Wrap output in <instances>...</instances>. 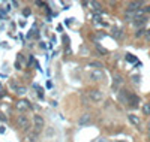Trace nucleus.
Returning <instances> with one entry per match:
<instances>
[{
    "label": "nucleus",
    "instance_id": "nucleus-1",
    "mask_svg": "<svg viewBox=\"0 0 150 142\" xmlns=\"http://www.w3.org/2000/svg\"><path fill=\"white\" fill-rule=\"evenodd\" d=\"M17 124H18V127L21 129L23 132H29V129H30V126H32L30 120H29V118H27L24 114H21L20 117H18V120H17Z\"/></svg>",
    "mask_w": 150,
    "mask_h": 142
},
{
    "label": "nucleus",
    "instance_id": "nucleus-2",
    "mask_svg": "<svg viewBox=\"0 0 150 142\" xmlns=\"http://www.w3.org/2000/svg\"><path fill=\"white\" fill-rule=\"evenodd\" d=\"M89 99L93 102V103H99L104 100V93L98 88H93V90H89Z\"/></svg>",
    "mask_w": 150,
    "mask_h": 142
},
{
    "label": "nucleus",
    "instance_id": "nucleus-3",
    "mask_svg": "<svg viewBox=\"0 0 150 142\" xmlns=\"http://www.w3.org/2000/svg\"><path fill=\"white\" fill-rule=\"evenodd\" d=\"M33 127L36 132H41L45 127V120L42 118V115H35L33 117Z\"/></svg>",
    "mask_w": 150,
    "mask_h": 142
},
{
    "label": "nucleus",
    "instance_id": "nucleus-4",
    "mask_svg": "<svg viewBox=\"0 0 150 142\" xmlns=\"http://www.w3.org/2000/svg\"><path fill=\"white\" fill-rule=\"evenodd\" d=\"M128 97H129V91L126 88H122L117 91V100L123 103V105H128Z\"/></svg>",
    "mask_w": 150,
    "mask_h": 142
},
{
    "label": "nucleus",
    "instance_id": "nucleus-5",
    "mask_svg": "<svg viewBox=\"0 0 150 142\" xmlns=\"http://www.w3.org/2000/svg\"><path fill=\"white\" fill-rule=\"evenodd\" d=\"M138 103H140V97L137 96L135 93H129V97H128V105L131 108H138Z\"/></svg>",
    "mask_w": 150,
    "mask_h": 142
},
{
    "label": "nucleus",
    "instance_id": "nucleus-6",
    "mask_svg": "<svg viewBox=\"0 0 150 142\" xmlns=\"http://www.w3.org/2000/svg\"><path fill=\"white\" fill-rule=\"evenodd\" d=\"M147 21H149V18H147V15H144L141 18H135L132 21V25H134V27H137V29H144V25H146Z\"/></svg>",
    "mask_w": 150,
    "mask_h": 142
},
{
    "label": "nucleus",
    "instance_id": "nucleus-7",
    "mask_svg": "<svg viewBox=\"0 0 150 142\" xmlns=\"http://www.w3.org/2000/svg\"><path fill=\"white\" fill-rule=\"evenodd\" d=\"M122 84H123V76L119 75V73H116L114 76H112V90H114V91H117L119 87H120Z\"/></svg>",
    "mask_w": 150,
    "mask_h": 142
},
{
    "label": "nucleus",
    "instance_id": "nucleus-8",
    "mask_svg": "<svg viewBox=\"0 0 150 142\" xmlns=\"http://www.w3.org/2000/svg\"><path fill=\"white\" fill-rule=\"evenodd\" d=\"M143 6H144V2H129L126 9H129L132 12H137L138 9H143Z\"/></svg>",
    "mask_w": 150,
    "mask_h": 142
},
{
    "label": "nucleus",
    "instance_id": "nucleus-9",
    "mask_svg": "<svg viewBox=\"0 0 150 142\" xmlns=\"http://www.w3.org/2000/svg\"><path fill=\"white\" fill-rule=\"evenodd\" d=\"M90 120H92V115H90L89 112H86V114H83L81 117L78 118V124H80V126H86V124L90 123Z\"/></svg>",
    "mask_w": 150,
    "mask_h": 142
},
{
    "label": "nucleus",
    "instance_id": "nucleus-10",
    "mask_svg": "<svg viewBox=\"0 0 150 142\" xmlns=\"http://www.w3.org/2000/svg\"><path fill=\"white\" fill-rule=\"evenodd\" d=\"M123 20L128 21V22H132V21L135 20V12H132V11H129V9H125V12H123Z\"/></svg>",
    "mask_w": 150,
    "mask_h": 142
},
{
    "label": "nucleus",
    "instance_id": "nucleus-11",
    "mask_svg": "<svg viewBox=\"0 0 150 142\" xmlns=\"http://www.w3.org/2000/svg\"><path fill=\"white\" fill-rule=\"evenodd\" d=\"M90 78H92V81H101L104 78V73H102V70H93L90 73Z\"/></svg>",
    "mask_w": 150,
    "mask_h": 142
},
{
    "label": "nucleus",
    "instance_id": "nucleus-12",
    "mask_svg": "<svg viewBox=\"0 0 150 142\" xmlns=\"http://www.w3.org/2000/svg\"><path fill=\"white\" fill-rule=\"evenodd\" d=\"M128 120H129V123H132L134 126L140 127V123H141V121H140V118L137 117L135 114H129V115H128Z\"/></svg>",
    "mask_w": 150,
    "mask_h": 142
},
{
    "label": "nucleus",
    "instance_id": "nucleus-13",
    "mask_svg": "<svg viewBox=\"0 0 150 142\" xmlns=\"http://www.w3.org/2000/svg\"><path fill=\"white\" fill-rule=\"evenodd\" d=\"M38 136H39V132H30V133H27V142H38Z\"/></svg>",
    "mask_w": 150,
    "mask_h": 142
},
{
    "label": "nucleus",
    "instance_id": "nucleus-14",
    "mask_svg": "<svg viewBox=\"0 0 150 142\" xmlns=\"http://www.w3.org/2000/svg\"><path fill=\"white\" fill-rule=\"evenodd\" d=\"M89 67H95V69H98V70H101V69L104 67V64H102L101 61H90V63H89Z\"/></svg>",
    "mask_w": 150,
    "mask_h": 142
},
{
    "label": "nucleus",
    "instance_id": "nucleus-15",
    "mask_svg": "<svg viewBox=\"0 0 150 142\" xmlns=\"http://www.w3.org/2000/svg\"><path fill=\"white\" fill-rule=\"evenodd\" d=\"M146 29H137V32H135V37H137V39H140V37H143V36H146Z\"/></svg>",
    "mask_w": 150,
    "mask_h": 142
},
{
    "label": "nucleus",
    "instance_id": "nucleus-16",
    "mask_svg": "<svg viewBox=\"0 0 150 142\" xmlns=\"http://www.w3.org/2000/svg\"><path fill=\"white\" fill-rule=\"evenodd\" d=\"M95 46H96V49H98V53H99V54H102V56H105V54H108V51H107L105 48H102V46H101V45H99V44H96Z\"/></svg>",
    "mask_w": 150,
    "mask_h": 142
},
{
    "label": "nucleus",
    "instance_id": "nucleus-17",
    "mask_svg": "<svg viewBox=\"0 0 150 142\" xmlns=\"http://www.w3.org/2000/svg\"><path fill=\"white\" fill-rule=\"evenodd\" d=\"M112 32H114V33H112V34H114V37H117V39H120V37L123 36V30L122 29H114Z\"/></svg>",
    "mask_w": 150,
    "mask_h": 142
},
{
    "label": "nucleus",
    "instance_id": "nucleus-18",
    "mask_svg": "<svg viewBox=\"0 0 150 142\" xmlns=\"http://www.w3.org/2000/svg\"><path fill=\"white\" fill-rule=\"evenodd\" d=\"M143 114L144 115H150V103H144L143 105Z\"/></svg>",
    "mask_w": 150,
    "mask_h": 142
},
{
    "label": "nucleus",
    "instance_id": "nucleus-19",
    "mask_svg": "<svg viewBox=\"0 0 150 142\" xmlns=\"http://www.w3.org/2000/svg\"><path fill=\"white\" fill-rule=\"evenodd\" d=\"M126 61H129V63H137V57L135 56H132V54H126Z\"/></svg>",
    "mask_w": 150,
    "mask_h": 142
},
{
    "label": "nucleus",
    "instance_id": "nucleus-20",
    "mask_svg": "<svg viewBox=\"0 0 150 142\" xmlns=\"http://www.w3.org/2000/svg\"><path fill=\"white\" fill-rule=\"evenodd\" d=\"M15 93H17V94H21V96H23V94H26V93H27V88H26V87H18Z\"/></svg>",
    "mask_w": 150,
    "mask_h": 142
},
{
    "label": "nucleus",
    "instance_id": "nucleus-21",
    "mask_svg": "<svg viewBox=\"0 0 150 142\" xmlns=\"http://www.w3.org/2000/svg\"><path fill=\"white\" fill-rule=\"evenodd\" d=\"M132 82L140 84V75H134V76H132Z\"/></svg>",
    "mask_w": 150,
    "mask_h": 142
},
{
    "label": "nucleus",
    "instance_id": "nucleus-22",
    "mask_svg": "<svg viewBox=\"0 0 150 142\" xmlns=\"http://www.w3.org/2000/svg\"><path fill=\"white\" fill-rule=\"evenodd\" d=\"M90 5L93 6V9H95V11H99V9H101V8H99V3H98V2H92Z\"/></svg>",
    "mask_w": 150,
    "mask_h": 142
},
{
    "label": "nucleus",
    "instance_id": "nucleus-23",
    "mask_svg": "<svg viewBox=\"0 0 150 142\" xmlns=\"http://www.w3.org/2000/svg\"><path fill=\"white\" fill-rule=\"evenodd\" d=\"M144 37H146V42H149V44H150V30H147V32H146V36H144Z\"/></svg>",
    "mask_w": 150,
    "mask_h": 142
},
{
    "label": "nucleus",
    "instance_id": "nucleus-24",
    "mask_svg": "<svg viewBox=\"0 0 150 142\" xmlns=\"http://www.w3.org/2000/svg\"><path fill=\"white\" fill-rule=\"evenodd\" d=\"M23 14L26 15V17H29V15H30V9H29V8H27V9H24V11H23Z\"/></svg>",
    "mask_w": 150,
    "mask_h": 142
},
{
    "label": "nucleus",
    "instance_id": "nucleus-25",
    "mask_svg": "<svg viewBox=\"0 0 150 142\" xmlns=\"http://www.w3.org/2000/svg\"><path fill=\"white\" fill-rule=\"evenodd\" d=\"M144 11H146V14H150V5H149V6H146V8H144Z\"/></svg>",
    "mask_w": 150,
    "mask_h": 142
},
{
    "label": "nucleus",
    "instance_id": "nucleus-26",
    "mask_svg": "<svg viewBox=\"0 0 150 142\" xmlns=\"http://www.w3.org/2000/svg\"><path fill=\"white\" fill-rule=\"evenodd\" d=\"M149 133H150V124H149Z\"/></svg>",
    "mask_w": 150,
    "mask_h": 142
}]
</instances>
